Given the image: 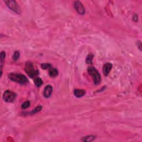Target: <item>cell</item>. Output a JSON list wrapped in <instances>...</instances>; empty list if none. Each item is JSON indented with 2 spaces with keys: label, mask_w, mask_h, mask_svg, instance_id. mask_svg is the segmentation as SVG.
<instances>
[{
  "label": "cell",
  "mask_w": 142,
  "mask_h": 142,
  "mask_svg": "<svg viewBox=\"0 0 142 142\" xmlns=\"http://www.w3.org/2000/svg\"><path fill=\"white\" fill-rule=\"evenodd\" d=\"M53 92V87L51 85H48L45 87L43 95L46 98H49L51 97Z\"/></svg>",
  "instance_id": "7"
},
{
  "label": "cell",
  "mask_w": 142,
  "mask_h": 142,
  "mask_svg": "<svg viewBox=\"0 0 142 142\" xmlns=\"http://www.w3.org/2000/svg\"><path fill=\"white\" fill-rule=\"evenodd\" d=\"M85 91L83 89H75L74 91V94L77 98H80L84 96Z\"/></svg>",
  "instance_id": "9"
},
{
  "label": "cell",
  "mask_w": 142,
  "mask_h": 142,
  "mask_svg": "<svg viewBox=\"0 0 142 142\" xmlns=\"http://www.w3.org/2000/svg\"><path fill=\"white\" fill-rule=\"evenodd\" d=\"M49 75L51 77L54 78V77H57L58 75V70L57 69H55V68L51 69L49 71Z\"/></svg>",
  "instance_id": "10"
},
{
  "label": "cell",
  "mask_w": 142,
  "mask_h": 142,
  "mask_svg": "<svg viewBox=\"0 0 142 142\" xmlns=\"http://www.w3.org/2000/svg\"><path fill=\"white\" fill-rule=\"evenodd\" d=\"M25 71L30 78H34L38 75V71L34 68L32 62H27L25 64Z\"/></svg>",
  "instance_id": "3"
},
{
  "label": "cell",
  "mask_w": 142,
  "mask_h": 142,
  "mask_svg": "<svg viewBox=\"0 0 142 142\" xmlns=\"http://www.w3.org/2000/svg\"><path fill=\"white\" fill-rule=\"evenodd\" d=\"M137 46H138V47L139 48V49L140 51H141L142 50V43H141V42H140V41H138V42H137Z\"/></svg>",
  "instance_id": "19"
},
{
  "label": "cell",
  "mask_w": 142,
  "mask_h": 142,
  "mask_svg": "<svg viewBox=\"0 0 142 142\" xmlns=\"http://www.w3.org/2000/svg\"><path fill=\"white\" fill-rule=\"evenodd\" d=\"M75 10L77 11V12L78 13L80 14H82L83 15L85 13V8L84 7L83 4L80 1H75Z\"/></svg>",
  "instance_id": "6"
},
{
  "label": "cell",
  "mask_w": 142,
  "mask_h": 142,
  "mask_svg": "<svg viewBox=\"0 0 142 142\" xmlns=\"http://www.w3.org/2000/svg\"><path fill=\"white\" fill-rule=\"evenodd\" d=\"M16 97V94L11 91H6L3 94L4 100L7 103H12L14 101Z\"/></svg>",
  "instance_id": "5"
},
{
  "label": "cell",
  "mask_w": 142,
  "mask_h": 142,
  "mask_svg": "<svg viewBox=\"0 0 142 142\" xmlns=\"http://www.w3.org/2000/svg\"><path fill=\"white\" fill-rule=\"evenodd\" d=\"M92 59H93V56L92 55H89L88 57L87 58V60L86 62L87 63H91L92 62Z\"/></svg>",
  "instance_id": "18"
},
{
  "label": "cell",
  "mask_w": 142,
  "mask_h": 142,
  "mask_svg": "<svg viewBox=\"0 0 142 142\" xmlns=\"http://www.w3.org/2000/svg\"><path fill=\"white\" fill-rule=\"evenodd\" d=\"M30 102L29 101H26L22 104V108L23 109H26L30 106Z\"/></svg>",
  "instance_id": "16"
},
{
  "label": "cell",
  "mask_w": 142,
  "mask_h": 142,
  "mask_svg": "<svg viewBox=\"0 0 142 142\" xmlns=\"http://www.w3.org/2000/svg\"><path fill=\"white\" fill-rule=\"evenodd\" d=\"M34 83H35V85H36L37 87H41L43 84V81L42 80L41 78H39V77H37L34 80Z\"/></svg>",
  "instance_id": "11"
},
{
  "label": "cell",
  "mask_w": 142,
  "mask_h": 142,
  "mask_svg": "<svg viewBox=\"0 0 142 142\" xmlns=\"http://www.w3.org/2000/svg\"><path fill=\"white\" fill-rule=\"evenodd\" d=\"M4 2H5L7 7L13 12L18 14H21V9L16 1H14V0H6V1H4Z\"/></svg>",
  "instance_id": "4"
},
{
  "label": "cell",
  "mask_w": 142,
  "mask_h": 142,
  "mask_svg": "<svg viewBox=\"0 0 142 142\" xmlns=\"http://www.w3.org/2000/svg\"><path fill=\"white\" fill-rule=\"evenodd\" d=\"M42 68L43 69H49L52 67V66L49 63H43L41 65Z\"/></svg>",
  "instance_id": "17"
},
{
  "label": "cell",
  "mask_w": 142,
  "mask_h": 142,
  "mask_svg": "<svg viewBox=\"0 0 142 142\" xmlns=\"http://www.w3.org/2000/svg\"><path fill=\"white\" fill-rule=\"evenodd\" d=\"M112 64L110 63H106L103 66V74H104V75H108V74L110 72V71L111 69H112Z\"/></svg>",
  "instance_id": "8"
},
{
  "label": "cell",
  "mask_w": 142,
  "mask_h": 142,
  "mask_svg": "<svg viewBox=\"0 0 142 142\" xmlns=\"http://www.w3.org/2000/svg\"><path fill=\"white\" fill-rule=\"evenodd\" d=\"M6 57V53L4 51H2L1 52V71H2L3 64L4 62V59Z\"/></svg>",
  "instance_id": "13"
},
{
  "label": "cell",
  "mask_w": 142,
  "mask_h": 142,
  "mask_svg": "<svg viewBox=\"0 0 142 142\" xmlns=\"http://www.w3.org/2000/svg\"><path fill=\"white\" fill-rule=\"evenodd\" d=\"M88 72L92 77L95 84H99L101 81V77L98 71L94 67H89L88 68Z\"/></svg>",
  "instance_id": "2"
},
{
  "label": "cell",
  "mask_w": 142,
  "mask_h": 142,
  "mask_svg": "<svg viewBox=\"0 0 142 142\" xmlns=\"http://www.w3.org/2000/svg\"><path fill=\"white\" fill-rule=\"evenodd\" d=\"M20 56V53L19 51H15L13 53V59L14 61H17L19 59Z\"/></svg>",
  "instance_id": "14"
},
{
  "label": "cell",
  "mask_w": 142,
  "mask_h": 142,
  "mask_svg": "<svg viewBox=\"0 0 142 142\" xmlns=\"http://www.w3.org/2000/svg\"><path fill=\"white\" fill-rule=\"evenodd\" d=\"M9 78L12 81L16 82L19 83H26L28 82L27 77L25 75L18 73H11L9 75Z\"/></svg>",
  "instance_id": "1"
},
{
  "label": "cell",
  "mask_w": 142,
  "mask_h": 142,
  "mask_svg": "<svg viewBox=\"0 0 142 142\" xmlns=\"http://www.w3.org/2000/svg\"><path fill=\"white\" fill-rule=\"evenodd\" d=\"M42 109V106H37L32 111V113L33 114L37 113H38L39 112H40Z\"/></svg>",
  "instance_id": "15"
},
{
  "label": "cell",
  "mask_w": 142,
  "mask_h": 142,
  "mask_svg": "<svg viewBox=\"0 0 142 142\" xmlns=\"http://www.w3.org/2000/svg\"><path fill=\"white\" fill-rule=\"evenodd\" d=\"M95 137L93 135H88V136L83 137L82 140L83 142H92L94 139Z\"/></svg>",
  "instance_id": "12"
}]
</instances>
